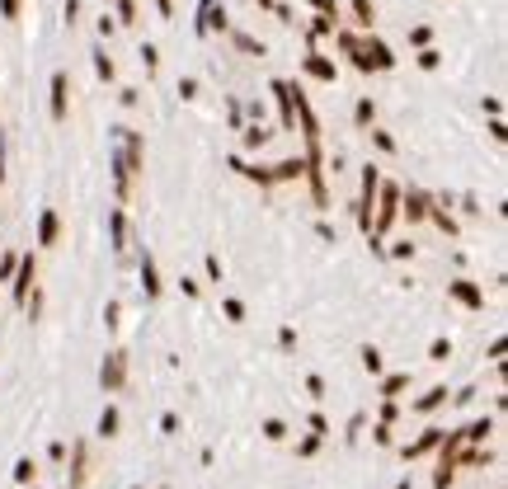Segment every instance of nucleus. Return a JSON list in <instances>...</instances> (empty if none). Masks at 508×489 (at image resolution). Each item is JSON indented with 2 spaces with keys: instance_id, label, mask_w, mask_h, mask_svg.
<instances>
[{
  "instance_id": "nucleus-1",
  "label": "nucleus",
  "mask_w": 508,
  "mask_h": 489,
  "mask_svg": "<svg viewBox=\"0 0 508 489\" xmlns=\"http://www.w3.org/2000/svg\"><path fill=\"white\" fill-rule=\"evenodd\" d=\"M52 113H57V118L66 113V76H57V81H52Z\"/></svg>"
},
{
  "instance_id": "nucleus-2",
  "label": "nucleus",
  "mask_w": 508,
  "mask_h": 489,
  "mask_svg": "<svg viewBox=\"0 0 508 489\" xmlns=\"http://www.w3.org/2000/svg\"><path fill=\"white\" fill-rule=\"evenodd\" d=\"M438 437H443V433H438V428H433V433H424V437H419V442H414V447H409V452H405V457H424L428 447H438Z\"/></svg>"
},
{
  "instance_id": "nucleus-3",
  "label": "nucleus",
  "mask_w": 508,
  "mask_h": 489,
  "mask_svg": "<svg viewBox=\"0 0 508 489\" xmlns=\"http://www.w3.org/2000/svg\"><path fill=\"white\" fill-rule=\"evenodd\" d=\"M99 433H104V437L118 433V409H104V419H99Z\"/></svg>"
},
{
  "instance_id": "nucleus-4",
  "label": "nucleus",
  "mask_w": 508,
  "mask_h": 489,
  "mask_svg": "<svg viewBox=\"0 0 508 489\" xmlns=\"http://www.w3.org/2000/svg\"><path fill=\"white\" fill-rule=\"evenodd\" d=\"M118 381H123V362L113 357V362H108V367H104V386H118Z\"/></svg>"
},
{
  "instance_id": "nucleus-5",
  "label": "nucleus",
  "mask_w": 508,
  "mask_h": 489,
  "mask_svg": "<svg viewBox=\"0 0 508 489\" xmlns=\"http://www.w3.org/2000/svg\"><path fill=\"white\" fill-rule=\"evenodd\" d=\"M264 437H273V442H278V437H287V428H283L278 419H268V424H264Z\"/></svg>"
},
{
  "instance_id": "nucleus-6",
  "label": "nucleus",
  "mask_w": 508,
  "mask_h": 489,
  "mask_svg": "<svg viewBox=\"0 0 508 489\" xmlns=\"http://www.w3.org/2000/svg\"><path fill=\"white\" fill-rule=\"evenodd\" d=\"M14 480L28 485V480H33V461H19V466H14Z\"/></svg>"
},
{
  "instance_id": "nucleus-7",
  "label": "nucleus",
  "mask_w": 508,
  "mask_h": 489,
  "mask_svg": "<svg viewBox=\"0 0 508 489\" xmlns=\"http://www.w3.org/2000/svg\"><path fill=\"white\" fill-rule=\"evenodd\" d=\"M5 5V19H14V0H0Z\"/></svg>"
}]
</instances>
